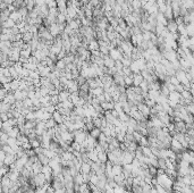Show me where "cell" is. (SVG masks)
I'll return each mask as SVG.
<instances>
[{"label": "cell", "mask_w": 194, "mask_h": 193, "mask_svg": "<svg viewBox=\"0 0 194 193\" xmlns=\"http://www.w3.org/2000/svg\"><path fill=\"white\" fill-rule=\"evenodd\" d=\"M167 29L166 30L168 31L169 33H176L177 32V24L174 19H170V21H167V24H166Z\"/></svg>", "instance_id": "obj_1"}, {"label": "cell", "mask_w": 194, "mask_h": 193, "mask_svg": "<svg viewBox=\"0 0 194 193\" xmlns=\"http://www.w3.org/2000/svg\"><path fill=\"white\" fill-rule=\"evenodd\" d=\"M16 159H17V158H16V155H6L5 159H4V165L9 167V166H12V165L15 163Z\"/></svg>", "instance_id": "obj_2"}, {"label": "cell", "mask_w": 194, "mask_h": 193, "mask_svg": "<svg viewBox=\"0 0 194 193\" xmlns=\"http://www.w3.org/2000/svg\"><path fill=\"white\" fill-rule=\"evenodd\" d=\"M180 92H177V91H172V92H169V94H168V99L169 100H172V101H175V102H180Z\"/></svg>", "instance_id": "obj_3"}, {"label": "cell", "mask_w": 194, "mask_h": 193, "mask_svg": "<svg viewBox=\"0 0 194 193\" xmlns=\"http://www.w3.org/2000/svg\"><path fill=\"white\" fill-rule=\"evenodd\" d=\"M69 92L67 91V90H63V91H60L59 93H58V99H59V102H63L65 100H68L69 99Z\"/></svg>", "instance_id": "obj_4"}, {"label": "cell", "mask_w": 194, "mask_h": 193, "mask_svg": "<svg viewBox=\"0 0 194 193\" xmlns=\"http://www.w3.org/2000/svg\"><path fill=\"white\" fill-rule=\"evenodd\" d=\"M51 117H52V119L56 122V124H63V123H64V116H61L57 110L52 112Z\"/></svg>", "instance_id": "obj_5"}, {"label": "cell", "mask_w": 194, "mask_h": 193, "mask_svg": "<svg viewBox=\"0 0 194 193\" xmlns=\"http://www.w3.org/2000/svg\"><path fill=\"white\" fill-rule=\"evenodd\" d=\"M91 171V165L89 163H82L79 167V173L81 174H90Z\"/></svg>", "instance_id": "obj_6"}, {"label": "cell", "mask_w": 194, "mask_h": 193, "mask_svg": "<svg viewBox=\"0 0 194 193\" xmlns=\"http://www.w3.org/2000/svg\"><path fill=\"white\" fill-rule=\"evenodd\" d=\"M100 106H101V108L103 109V112H107V110H113V109H114V102H110V101H105V102H101Z\"/></svg>", "instance_id": "obj_7"}, {"label": "cell", "mask_w": 194, "mask_h": 193, "mask_svg": "<svg viewBox=\"0 0 194 193\" xmlns=\"http://www.w3.org/2000/svg\"><path fill=\"white\" fill-rule=\"evenodd\" d=\"M111 171H113V175L117 176V175H120L123 171V166L122 165H113L111 167Z\"/></svg>", "instance_id": "obj_8"}, {"label": "cell", "mask_w": 194, "mask_h": 193, "mask_svg": "<svg viewBox=\"0 0 194 193\" xmlns=\"http://www.w3.org/2000/svg\"><path fill=\"white\" fill-rule=\"evenodd\" d=\"M142 81H143V77L141 74H133V85L134 86H138Z\"/></svg>", "instance_id": "obj_9"}, {"label": "cell", "mask_w": 194, "mask_h": 193, "mask_svg": "<svg viewBox=\"0 0 194 193\" xmlns=\"http://www.w3.org/2000/svg\"><path fill=\"white\" fill-rule=\"evenodd\" d=\"M38 156V161L41 163V165H48L49 163V158H47V157L44 156L43 153H40V155H36Z\"/></svg>", "instance_id": "obj_10"}, {"label": "cell", "mask_w": 194, "mask_h": 193, "mask_svg": "<svg viewBox=\"0 0 194 193\" xmlns=\"http://www.w3.org/2000/svg\"><path fill=\"white\" fill-rule=\"evenodd\" d=\"M98 160L100 161V163H106L108 160V158H107V152L106 151H99L98 152Z\"/></svg>", "instance_id": "obj_11"}, {"label": "cell", "mask_w": 194, "mask_h": 193, "mask_svg": "<svg viewBox=\"0 0 194 193\" xmlns=\"http://www.w3.org/2000/svg\"><path fill=\"white\" fill-rule=\"evenodd\" d=\"M79 193H91V190H90L89 184H86V183L81 184L79 189Z\"/></svg>", "instance_id": "obj_12"}, {"label": "cell", "mask_w": 194, "mask_h": 193, "mask_svg": "<svg viewBox=\"0 0 194 193\" xmlns=\"http://www.w3.org/2000/svg\"><path fill=\"white\" fill-rule=\"evenodd\" d=\"M100 133H101L100 128H98V127H93V128L89 132V135L92 136V138H94V139H98V136L100 135Z\"/></svg>", "instance_id": "obj_13"}, {"label": "cell", "mask_w": 194, "mask_h": 193, "mask_svg": "<svg viewBox=\"0 0 194 193\" xmlns=\"http://www.w3.org/2000/svg\"><path fill=\"white\" fill-rule=\"evenodd\" d=\"M44 124H45V128H47V130H48V128H53V127L57 125V124H56V122L52 119V117L49 118L48 120H45V122H44Z\"/></svg>", "instance_id": "obj_14"}, {"label": "cell", "mask_w": 194, "mask_h": 193, "mask_svg": "<svg viewBox=\"0 0 194 193\" xmlns=\"http://www.w3.org/2000/svg\"><path fill=\"white\" fill-rule=\"evenodd\" d=\"M124 84H125V86L133 85V74L131 76H124Z\"/></svg>", "instance_id": "obj_15"}, {"label": "cell", "mask_w": 194, "mask_h": 193, "mask_svg": "<svg viewBox=\"0 0 194 193\" xmlns=\"http://www.w3.org/2000/svg\"><path fill=\"white\" fill-rule=\"evenodd\" d=\"M138 86H140V89L142 90L143 92H148V91H149V83L146 81H144V80L141 82V84H140Z\"/></svg>", "instance_id": "obj_16"}, {"label": "cell", "mask_w": 194, "mask_h": 193, "mask_svg": "<svg viewBox=\"0 0 194 193\" xmlns=\"http://www.w3.org/2000/svg\"><path fill=\"white\" fill-rule=\"evenodd\" d=\"M30 145L32 149H36L40 147V141L38 139H33V140H30Z\"/></svg>", "instance_id": "obj_17"}, {"label": "cell", "mask_w": 194, "mask_h": 193, "mask_svg": "<svg viewBox=\"0 0 194 193\" xmlns=\"http://www.w3.org/2000/svg\"><path fill=\"white\" fill-rule=\"evenodd\" d=\"M74 81L77 83V85H79V86H81L82 84H84V83L86 82V78H85V77H83V76H81V75H79V76H77V77H76Z\"/></svg>", "instance_id": "obj_18"}, {"label": "cell", "mask_w": 194, "mask_h": 193, "mask_svg": "<svg viewBox=\"0 0 194 193\" xmlns=\"http://www.w3.org/2000/svg\"><path fill=\"white\" fill-rule=\"evenodd\" d=\"M5 157H6V153L0 149V160L1 161H4V159H5Z\"/></svg>", "instance_id": "obj_19"}]
</instances>
